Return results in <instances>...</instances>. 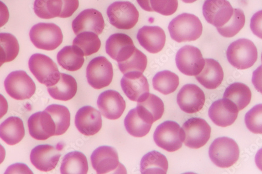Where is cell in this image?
I'll return each mask as SVG.
<instances>
[{"instance_id":"1","label":"cell","mask_w":262,"mask_h":174,"mask_svg":"<svg viewBox=\"0 0 262 174\" xmlns=\"http://www.w3.org/2000/svg\"><path fill=\"white\" fill-rule=\"evenodd\" d=\"M168 30L171 38L177 42L191 41L201 36L203 25L198 17L183 13L170 21Z\"/></svg>"},{"instance_id":"2","label":"cell","mask_w":262,"mask_h":174,"mask_svg":"<svg viewBox=\"0 0 262 174\" xmlns=\"http://www.w3.org/2000/svg\"><path fill=\"white\" fill-rule=\"evenodd\" d=\"M257 50L254 43L248 39H239L232 43L227 51L228 61L239 70L252 67L257 59Z\"/></svg>"},{"instance_id":"3","label":"cell","mask_w":262,"mask_h":174,"mask_svg":"<svg viewBox=\"0 0 262 174\" xmlns=\"http://www.w3.org/2000/svg\"><path fill=\"white\" fill-rule=\"evenodd\" d=\"M30 37L36 48L48 51L57 48L63 40L60 28L54 23H39L34 26Z\"/></svg>"},{"instance_id":"4","label":"cell","mask_w":262,"mask_h":174,"mask_svg":"<svg viewBox=\"0 0 262 174\" xmlns=\"http://www.w3.org/2000/svg\"><path fill=\"white\" fill-rule=\"evenodd\" d=\"M209 155L212 162L217 166L228 168L237 161L239 147L236 142L231 138H217L210 146Z\"/></svg>"},{"instance_id":"5","label":"cell","mask_w":262,"mask_h":174,"mask_svg":"<svg viewBox=\"0 0 262 174\" xmlns=\"http://www.w3.org/2000/svg\"><path fill=\"white\" fill-rule=\"evenodd\" d=\"M111 24L119 30H128L138 22L139 12L134 4L128 2L113 3L107 9Z\"/></svg>"},{"instance_id":"6","label":"cell","mask_w":262,"mask_h":174,"mask_svg":"<svg viewBox=\"0 0 262 174\" xmlns=\"http://www.w3.org/2000/svg\"><path fill=\"white\" fill-rule=\"evenodd\" d=\"M30 71L39 83L48 88L55 85L60 78L57 64L49 57L41 54L33 55L29 59Z\"/></svg>"},{"instance_id":"7","label":"cell","mask_w":262,"mask_h":174,"mask_svg":"<svg viewBox=\"0 0 262 174\" xmlns=\"http://www.w3.org/2000/svg\"><path fill=\"white\" fill-rule=\"evenodd\" d=\"M184 138L183 128L173 121H166L160 125L154 134V140L157 145L170 152L180 149Z\"/></svg>"},{"instance_id":"8","label":"cell","mask_w":262,"mask_h":174,"mask_svg":"<svg viewBox=\"0 0 262 174\" xmlns=\"http://www.w3.org/2000/svg\"><path fill=\"white\" fill-rule=\"evenodd\" d=\"M94 169L97 173H125L126 170L119 161L116 150L109 146H101L91 156Z\"/></svg>"},{"instance_id":"9","label":"cell","mask_w":262,"mask_h":174,"mask_svg":"<svg viewBox=\"0 0 262 174\" xmlns=\"http://www.w3.org/2000/svg\"><path fill=\"white\" fill-rule=\"evenodd\" d=\"M7 93L16 100H25L33 96L36 85L32 78L24 71L10 73L5 81Z\"/></svg>"},{"instance_id":"10","label":"cell","mask_w":262,"mask_h":174,"mask_svg":"<svg viewBox=\"0 0 262 174\" xmlns=\"http://www.w3.org/2000/svg\"><path fill=\"white\" fill-rule=\"evenodd\" d=\"M86 73L87 80L93 88L101 89L110 85L113 81V65L105 57L99 56L90 61Z\"/></svg>"},{"instance_id":"11","label":"cell","mask_w":262,"mask_h":174,"mask_svg":"<svg viewBox=\"0 0 262 174\" xmlns=\"http://www.w3.org/2000/svg\"><path fill=\"white\" fill-rule=\"evenodd\" d=\"M184 132V143L191 148L204 146L210 138L211 129L207 121L200 118H192L186 121L182 127Z\"/></svg>"},{"instance_id":"12","label":"cell","mask_w":262,"mask_h":174,"mask_svg":"<svg viewBox=\"0 0 262 174\" xmlns=\"http://www.w3.org/2000/svg\"><path fill=\"white\" fill-rule=\"evenodd\" d=\"M176 63L178 69L182 73L188 76H195L204 68L205 60L199 48L186 45L178 52Z\"/></svg>"},{"instance_id":"13","label":"cell","mask_w":262,"mask_h":174,"mask_svg":"<svg viewBox=\"0 0 262 174\" xmlns=\"http://www.w3.org/2000/svg\"><path fill=\"white\" fill-rule=\"evenodd\" d=\"M121 88L130 101L140 102L149 94L148 81L142 73L131 72L124 74L121 80Z\"/></svg>"},{"instance_id":"14","label":"cell","mask_w":262,"mask_h":174,"mask_svg":"<svg viewBox=\"0 0 262 174\" xmlns=\"http://www.w3.org/2000/svg\"><path fill=\"white\" fill-rule=\"evenodd\" d=\"M203 11L207 22L216 28L227 24L233 13V9L228 0H206Z\"/></svg>"},{"instance_id":"15","label":"cell","mask_w":262,"mask_h":174,"mask_svg":"<svg viewBox=\"0 0 262 174\" xmlns=\"http://www.w3.org/2000/svg\"><path fill=\"white\" fill-rule=\"evenodd\" d=\"M181 110L188 114L200 111L205 103V95L199 86L193 84L184 85L177 97Z\"/></svg>"},{"instance_id":"16","label":"cell","mask_w":262,"mask_h":174,"mask_svg":"<svg viewBox=\"0 0 262 174\" xmlns=\"http://www.w3.org/2000/svg\"><path fill=\"white\" fill-rule=\"evenodd\" d=\"M75 125L81 134L87 136L95 135L102 128L101 113L92 106H83L76 113Z\"/></svg>"},{"instance_id":"17","label":"cell","mask_w":262,"mask_h":174,"mask_svg":"<svg viewBox=\"0 0 262 174\" xmlns=\"http://www.w3.org/2000/svg\"><path fill=\"white\" fill-rule=\"evenodd\" d=\"M97 105L102 115L111 120L120 118L126 107L123 97L114 90H107L102 93L98 98Z\"/></svg>"},{"instance_id":"18","label":"cell","mask_w":262,"mask_h":174,"mask_svg":"<svg viewBox=\"0 0 262 174\" xmlns=\"http://www.w3.org/2000/svg\"><path fill=\"white\" fill-rule=\"evenodd\" d=\"M105 27L103 17L101 12L94 9L82 11L72 23L74 33L78 35L84 32H91L100 35Z\"/></svg>"},{"instance_id":"19","label":"cell","mask_w":262,"mask_h":174,"mask_svg":"<svg viewBox=\"0 0 262 174\" xmlns=\"http://www.w3.org/2000/svg\"><path fill=\"white\" fill-rule=\"evenodd\" d=\"M136 48L132 38L125 34H114L106 41L107 54L118 63L128 59L134 54Z\"/></svg>"},{"instance_id":"20","label":"cell","mask_w":262,"mask_h":174,"mask_svg":"<svg viewBox=\"0 0 262 174\" xmlns=\"http://www.w3.org/2000/svg\"><path fill=\"white\" fill-rule=\"evenodd\" d=\"M61 154L54 146L50 144H41L31 151L30 160L32 164L39 170L48 172L56 167Z\"/></svg>"},{"instance_id":"21","label":"cell","mask_w":262,"mask_h":174,"mask_svg":"<svg viewBox=\"0 0 262 174\" xmlns=\"http://www.w3.org/2000/svg\"><path fill=\"white\" fill-rule=\"evenodd\" d=\"M28 127L30 135L37 140H46L56 134L55 123L46 111L31 116L28 120Z\"/></svg>"},{"instance_id":"22","label":"cell","mask_w":262,"mask_h":174,"mask_svg":"<svg viewBox=\"0 0 262 174\" xmlns=\"http://www.w3.org/2000/svg\"><path fill=\"white\" fill-rule=\"evenodd\" d=\"M236 106L230 101L223 98L212 103L209 110V116L214 124L226 127L232 125L238 116Z\"/></svg>"},{"instance_id":"23","label":"cell","mask_w":262,"mask_h":174,"mask_svg":"<svg viewBox=\"0 0 262 174\" xmlns=\"http://www.w3.org/2000/svg\"><path fill=\"white\" fill-rule=\"evenodd\" d=\"M137 38L140 44L151 54L160 52L166 42L164 30L159 27L145 26L139 30Z\"/></svg>"},{"instance_id":"24","label":"cell","mask_w":262,"mask_h":174,"mask_svg":"<svg viewBox=\"0 0 262 174\" xmlns=\"http://www.w3.org/2000/svg\"><path fill=\"white\" fill-rule=\"evenodd\" d=\"M224 77L223 68L219 62L212 59H206L205 66L195 78L206 89H215L222 83Z\"/></svg>"},{"instance_id":"25","label":"cell","mask_w":262,"mask_h":174,"mask_svg":"<svg viewBox=\"0 0 262 174\" xmlns=\"http://www.w3.org/2000/svg\"><path fill=\"white\" fill-rule=\"evenodd\" d=\"M136 108L139 114L151 124L161 119L164 112L162 100L152 94H149L145 100L138 102Z\"/></svg>"},{"instance_id":"26","label":"cell","mask_w":262,"mask_h":174,"mask_svg":"<svg viewBox=\"0 0 262 174\" xmlns=\"http://www.w3.org/2000/svg\"><path fill=\"white\" fill-rule=\"evenodd\" d=\"M48 92L55 100L68 101L72 100L77 92V83L75 79L69 74L60 73L58 82L48 87Z\"/></svg>"},{"instance_id":"27","label":"cell","mask_w":262,"mask_h":174,"mask_svg":"<svg viewBox=\"0 0 262 174\" xmlns=\"http://www.w3.org/2000/svg\"><path fill=\"white\" fill-rule=\"evenodd\" d=\"M25 136L24 123L19 117H10L0 125V138L10 145L18 143Z\"/></svg>"},{"instance_id":"28","label":"cell","mask_w":262,"mask_h":174,"mask_svg":"<svg viewBox=\"0 0 262 174\" xmlns=\"http://www.w3.org/2000/svg\"><path fill=\"white\" fill-rule=\"evenodd\" d=\"M168 163L166 157L157 151L148 152L142 159L140 170L143 174H166Z\"/></svg>"},{"instance_id":"29","label":"cell","mask_w":262,"mask_h":174,"mask_svg":"<svg viewBox=\"0 0 262 174\" xmlns=\"http://www.w3.org/2000/svg\"><path fill=\"white\" fill-rule=\"evenodd\" d=\"M89 168L86 157L80 152L73 151L63 157L60 172L62 174H86Z\"/></svg>"},{"instance_id":"30","label":"cell","mask_w":262,"mask_h":174,"mask_svg":"<svg viewBox=\"0 0 262 174\" xmlns=\"http://www.w3.org/2000/svg\"><path fill=\"white\" fill-rule=\"evenodd\" d=\"M252 93L249 87L242 83L236 82L226 89L224 98L232 102L238 111L244 110L250 103Z\"/></svg>"},{"instance_id":"31","label":"cell","mask_w":262,"mask_h":174,"mask_svg":"<svg viewBox=\"0 0 262 174\" xmlns=\"http://www.w3.org/2000/svg\"><path fill=\"white\" fill-rule=\"evenodd\" d=\"M57 60L59 66L69 71H76L82 67L84 56L74 46L63 47L57 54Z\"/></svg>"},{"instance_id":"32","label":"cell","mask_w":262,"mask_h":174,"mask_svg":"<svg viewBox=\"0 0 262 174\" xmlns=\"http://www.w3.org/2000/svg\"><path fill=\"white\" fill-rule=\"evenodd\" d=\"M124 125L126 131L131 136L142 138L149 132L152 124L145 120L136 108L128 112L124 119Z\"/></svg>"},{"instance_id":"33","label":"cell","mask_w":262,"mask_h":174,"mask_svg":"<svg viewBox=\"0 0 262 174\" xmlns=\"http://www.w3.org/2000/svg\"><path fill=\"white\" fill-rule=\"evenodd\" d=\"M51 116L56 126L55 136H60L67 132L71 124V114L69 109L63 105L52 104L46 110Z\"/></svg>"},{"instance_id":"34","label":"cell","mask_w":262,"mask_h":174,"mask_svg":"<svg viewBox=\"0 0 262 174\" xmlns=\"http://www.w3.org/2000/svg\"><path fill=\"white\" fill-rule=\"evenodd\" d=\"M101 45L98 35L91 32L81 33L73 40V46L79 50L84 56H91L97 53Z\"/></svg>"},{"instance_id":"35","label":"cell","mask_w":262,"mask_h":174,"mask_svg":"<svg viewBox=\"0 0 262 174\" xmlns=\"http://www.w3.org/2000/svg\"><path fill=\"white\" fill-rule=\"evenodd\" d=\"M179 84V76L168 70L158 72L152 79L154 89L164 95H168L176 91Z\"/></svg>"},{"instance_id":"36","label":"cell","mask_w":262,"mask_h":174,"mask_svg":"<svg viewBox=\"0 0 262 174\" xmlns=\"http://www.w3.org/2000/svg\"><path fill=\"white\" fill-rule=\"evenodd\" d=\"M62 9V0H35L34 11L42 19L59 17Z\"/></svg>"},{"instance_id":"37","label":"cell","mask_w":262,"mask_h":174,"mask_svg":"<svg viewBox=\"0 0 262 174\" xmlns=\"http://www.w3.org/2000/svg\"><path fill=\"white\" fill-rule=\"evenodd\" d=\"M147 64L146 56L137 48L134 54L125 60L118 62L120 70L123 74L131 72L143 73Z\"/></svg>"},{"instance_id":"38","label":"cell","mask_w":262,"mask_h":174,"mask_svg":"<svg viewBox=\"0 0 262 174\" xmlns=\"http://www.w3.org/2000/svg\"><path fill=\"white\" fill-rule=\"evenodd\" d=\"M246 17L243 10L233 9V15L228 22L224 26L216 28L217 31L223 36L227 38L234 37L244 27Z\"/></svg>"},{"instance_id":"39","label":"cell","mask_w":262,"mask_h":174,"mask_svg":"<svg viewBox=\"0 0 262 174\" xmlns=\"http://www.w3.org/2000/svg\"><path fill=\"white\" fill-rule=\"evenodd\" d=\"M0 46L4 49L7 62L14 60L19 53V46L17 39L9 33H0Z\"/></svg>"},{"instance_id":"40","label":"cell","mask_w":262,"mask_h":174,"mask_svg":"<svg viewBox=\"0 0 262 174\" xmlns=\"http://www.w3.org/2000/svg\"><path fill=\"white\" fill-rule=\"evenodd\" d=\"M262 105L254 106L245 116V123L250 131L255 134L262 133Z\"/></svg>"},{"instance_id":"41","label":"cell","mask_w":262,"mask_h":174,"mask_svg":"<svg viewBox=\"0 0 262 174\" xmlns=\"http://www.w3.org/2000/svg\"><path fill=\"white\" fill-rule=\"evenodd\" d=\"M152 12L163 15L169 16L176 13L178 9V0H149Z\"/></svg>"},{"instance_id":"42","label":"cell","mask_w":262,"mask_h":174,"mask_svg":"<svg viewBox=\"0 0 262 174\" xmlns=\"http://www.w3.org/2000/svg\"><path fill=\"white\" fill-rule=\"evenodd\" d=\"M62 9L59 17L68 18L72 16L79 7V0H62Z\"/></svg>"},{"instance_id":"43","label":"cell","mask_w":262,"mask_h":174,"mask_svg":"<svg viewBox=\"0 0 262 174\" xmlns=\"http://www.w3.org/2000/svg\"><path fill=\"white\" fill-rule=\"evenodd\" d=\"M261 11L255 14L251 19V29L255 35L261 38Z\"/></svg>"},{"instance_id":"44","label":"cell","mask_w":262,"mask_h":174,"mask_svg":"<svg viewBox=\"0 0 262 174\" xmlns=\"http://www.w3.org/2000/svg\"><path fill=\"white\" fill-rule=\"evenodd\" d=\"M5 173H33L29 167L21 163H16L10 166Z\"/></svg>"},{"instance_id":"45","label":"cell","mask_w":262,"mask_h":174,"mask_svg":"<svg viewBox=\"0 0 262 174\" xmlns=\"http://www.w3.org/2000/svg\"><path fill=\"white\" fill-rule=\"evenodd\" d=\"M10 13L7 6L0 1V28L6 25L9 21Z\"/></svg>"},{"instance_id":"46","label":"cell","mask_w":262,"mask_h":174,"mask_svg":"<svg viewBox=\"0 0 262 174\" xmlns=\"http://www.w3.org/2000/svg\"><path fill=\"white\" fill-rule=\"evenodd\" d=\"M8 110V103L6 98L0 94V119H2Z\"/></svg>"},{"instance_id":"47","label":"cell","mask_w":262,"mask_h":174,"mask_svg":"<svg viewBox=\"0 0 262 174\" xmlns=\"http://www.w3.org/2000/svg\"><path fill=\"white\" fill-rule=\"evenodd\" d=\"M139 6L144 10L147 12H152L150 6L149 0H137Z\"/></svg>"},{"instance_id":"48","label":"cell","mask_w":262,"mask_h":174,"mask_svg":"<svg viewBox=\"0 0 262 174\" xmlns=\"http://www.w3.org/2000/svg\"><path fill=\"white\" fill-rule=\"evenodd\" d=\"M6 62H7L6 54L2 47L0 46V67Z\"/></svg>"},{"instance_id":"49","label":"cell","mask_w":262,"mask_h":174,"mask_svg":"<svg viewBox=\"0 0 262 174\" xmlns=\"http://www.w3.org/2000/svg\"><path fill=\"white\" fill-rule=\"evenodd\" d=\"M6 152L4 147L0 144V164L3 163L6 158Z\"/></svg>"},{"instance_id":"50","label":"cell","mask_w":262,"mask_h":174,"mask_svg":"<svg viewBox=\"0 0 262 174\" xmlns=\"http://www.w3.org/2000/svg\"><path fill=\"white\" fill-rule=\"evenodd\" d=\"M182 1L186 4H192L196 1V0H182Z\"/></svg>"}]
</instances>
